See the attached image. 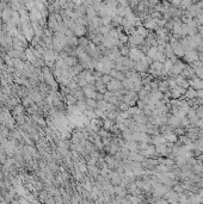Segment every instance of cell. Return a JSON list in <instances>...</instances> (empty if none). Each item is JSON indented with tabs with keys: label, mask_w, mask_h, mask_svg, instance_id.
I'll list each match as a JSON object with an SVG mask.
<instances>
[{
	"label": "cell",
	"mask_w": 203,
	"mask_h": 204,
	"mask_svg": "<svg viewBox=\"0 0 203 204\" xmlns=\"http://www.w3.org/2000/svg\"><path fill=\"white\" fill-rule=\"evenodd\" d=\"M129 57H130V60H133L134 62H136V61H141L143 57H145V55L142 54L141 50L139 49H136V48H132L130 50H129Z\"/></svg>",
	"instance_id": "1"
},
{
	"label": "cell",
	"mask_w": 203,
	"mask_h": 204,
	"mask_svg": "<svg viewBox=\"0 0 203 204\" xmlns=\"http://www.w3.org/2000/svg\"><path fill=\"white\" fill-rule=\"evenodd\" d=\"M129 43L133 45H140V44H142V43H145V37L140 36V35L136 34V31H135V34H133V35L129 37Z\"/></svg>",
	"instance_id": "2"
},
{
	"label": "cell",
	"mask_w": 203,
	"mask_h": 204,
	"mask_svg": "<svg viewBox=\"0 0 203 204\" xmlns=\"http://www.w3.org/2000/svg\"><path fill=\"white\" fill-rule=\"evenodd\" d=\"M185 96L187 99H195L197 97V90H195L194 87H190L187 88V91H185Z\"/></svg>",
	"instance_id": "3"
},
{
	"label": "cell",
	"mask_w": 203,
	"mask_h": 204,
	"mask_svg": "<svg viewBox=\"0 0 203 204\" xmlns=\"http://www.w3.org/2000/svg\"><path fill=\"white\" fill-rule=\"evenodd\" d=\"M108 87L112 91L120 90L121 88V81H118V80H111V83L108 85Z\"/></svg>",
	"instance_id": "4"
},
{
	"label": "cell",
	"mask_w": 203,
	"mask_h": 204,
	"mask_svg": "<svg viewBox=\"0 0 203 204\" xmlns=\"http://www.w3.org/2000/svg\"><path fill=\"white\" fill-rule=\"evenodd\" d=\"M173 191H176V192H182V191H183V186H180V185H176V186L173 188Z\"/></svg>",
	"instance_id": "5"
}]
</instances>
